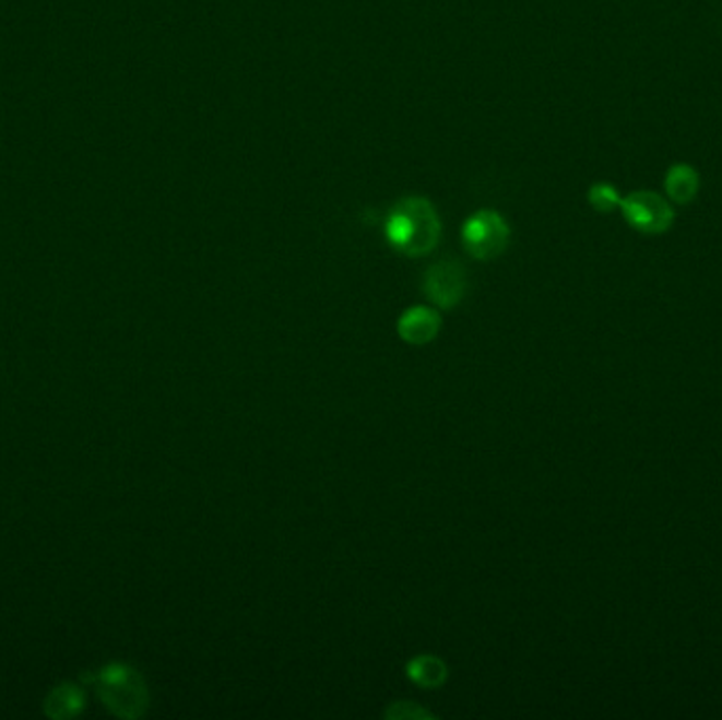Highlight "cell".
<instances>
[{
	"instance_id": "cell-1",
	"label": "cell",
	"mask_w": 722,
	"mask_h": 720,
	"mask_svg": "<svg viewBox=\"0 0 722 720\" xmlns=\"http://www.w3.org/2000/svg\"><path fill=\"white\" fill-rule=\"evenodd\" d=\"M384 235L393 250L410 258H421L431 253L440 244V216L427 199L409 197L391 208Z\"/></svg>"
},
{
	"instance_id": "cell-2",
	"label": "cell",
	"mask_w": 722,
	"mask_h": 720,
	"mask_svg": "<svg viewBox=\"0 0 722 720\" xmlns=\"http://www.w3.org/2000/svg\"><path fill=\"white\" fill-rule=\"evenodd\" d=\"M97 695L104 706L121 719H140L151 704L142 674L121 661L108 663L97 674Z\"/></svg>"
},
{
	"instance_id": "cell-3",
	"label": "cell",
	"mask_w": 722,
	"mask_h": 720,
	"mask_svg": "<svg viewBox=\"0 0 722 720\" xmlns=\"http://www.w3.org/2000/svg\"><path fill=\"white\" fill-rule=\"evenodd\" d=\"M461 237L465 250L475 260H493L507 250L511 231L501 214L493 210H482L463 224Z\"/></svg>"
},
{
	"instance_id": "cell-4",
	"label": "cell",
	"mask_w": 722,
	"mask_h": 720,
	"mask_svg": "<svg viewBox=\"0 0 722 720\" xmlns=\"http://www.w3.org/2000/svg\"><path fill=\"white\" fill-rule=\"evenodd\" d=\"M619 210L629 226L644 235H661L674 224L672 205L653 190H636L624 197Z\"/></svg>"
},
{
	"instance_id": "cell-5",
	"label": "cell",
	"mask_w": 722,
	"mask_h": 720,
	"mask_svg": "<svg viewBox=\"0 0 722 720\" xmlns=\"http://www.w3.org/2000/svg\"><path fill=\"white\" fill-rule=\"evenodd\" d=\"M425 296L443 311L454 309L467 292V273L457 260H440L425 271Z\"/></svg>"
},
{
	"instance_id": "cell-6",
	"label": "cell",
	"mask_w": 722,
	"mask_h": 720,
	"mask_svg": "<svg viewBox=\"0 0 722 720\" xmlns=\"http://www.w3.org/2000/svg\"><path fill=\"white\" fill-rule=\"evenodd\" d=\"M441 330L440 311L431 307H410L398 319V334L404 343L412 346H425L438 339Z\"/></svg>"
},
{
	"instance_id": "cell-7",
	"label": "cell",
	"mask_w": 722,
	"mask_h": 720,
	"mask_svg": "<svg viewBox=\"0 0 722 720\" xmlns=\"http://www.w3.org/2000/svg\"><path fill=\"white\" fill-rule=\"evenodd\" d=\"M406 674L421 689H438L448 678V665L438 656H416L409 661Z\"/></svg>"
},
{
	"instance_id": "cell-8",
	"label": "cell",
	"mask_w": 722,
	"mask_h": 720,
	"mask_svg": "<svg viewBox=\"0 0 722 720\" xmlns=\"http://www.w3.org/2000/svg\"><path fill=\"white\" fill-rule=\"evenodd\" d=\"M699 190V176L687 163L670 167L665 176V192L676 205H689Z\"/></svg>"
},
{
	"instance_id": "cell-9",
	"label": "cell",
	"mask_w": 722,
	"mask_h": 720,
	"mask_svg": "<svg viewBox=\"0 0 722 720\" xmlns=\"http://www.w3.org/2000/svg\"><path fill=\"white\" fill-rule=\"evenodd\" d=\"M85 706V693L72 683L60 685L51 691L45 699V712L51 719H68L81 712Z\"/></svg>"
},
{
	"instance_id": "cell-10",
	"label": "cell",
	"mask_w": 722,
	"mask_h": 720,
	"mask_svg": "<svg viewBox=\"0 0 722 720\" xmlns=\"http://www.w3.org/2000/svg\"><path fill=\"white\" fill-rule=\"evenodd\" d=\"M592 208L597 210V212H613L622 205L624 197L619 194V190L613 187V185H606V182H600V185H594L590 188V194H588Z\"/></svg>"
},
{
	"instance_id": "cell-11",
	"label": "cell",
	"mask_w": 722,
	"mask_h": 720,
	"mask_svg": "<svg viewBox=\"0 0 722 720\" xmlns=\"http://www.w3.org/2000/svg\"><path fill=\"white\" fill-rule=\"evenodd\" d=\"M384 719L389 720H425L436 719L429 710H425L421 704L416 701H393L389 704Z\"/></svg>"
}]
</instances>
